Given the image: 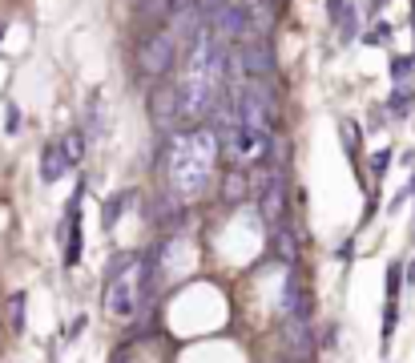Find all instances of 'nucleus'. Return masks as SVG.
Segmentation results:
<instances>
[{"mask_svg": "<svg viewBox=\"0 0 415 363\" xmlns=\"http://www.w3.org/2000/svg\"><path fill=\"white\" fill-rule=\"evenodd\" d=\"M387 105H391V114H395V117H403L407 109H411V89H403V85H400V89L391 93V101H387Z\"/></svg>", "mask_w": 415, "mask_h": 363, "instance_id": "obj_11", "label": "nucleus"}, {"mask_svg": "<svg viewBox=\"0 0 415 363\" xmlns=\"http://www.w3.org/2000/svg\"><path fill=\"white\" fill-rule=\"evenodd\" d=\"M177 61V36L170 25H158L133 45V65H137V77L145 81H165V73L174 69Z\"/></svg>", "mask_w": 415, "mask_h": 363, "instance_id": "obj_2", "label": "nucleus"}, {"mask_svg": "<svg viewBox=\"0 0 415 363\" xmlns=\"http://www.w3.org/2000/svg\"><path fill=\"white\" fill-rule=\"evenodd\" d=\"M81 331H85V315H81V319H73V331H69V339H77Z\"/></svg>", "mask_w": 415, "mask_h": 363, "instance_id": "obj_17", "label": "nucleus"}, {"mask_svg": "<svg viewBox=\"0 0 415 363\" xmlns=\"http://www.w3.org/2000/svg\"><path fill=\"white\" fill-rule=\"evenodd\" d=\"M347 13H351V8H347V0H331V4H327V17L335 20V25L347 17Z\"/></svg>", "mask_w": 415, "mask_h": 363, "instance_id": "obj_16", "label": "nucleus"}, {"mask_svg": "<svg viewBox=\"0 0 415 363\" xmlns=\"http://www.w3.org/2000/svg\"><path fill=\"white\" fill-rule=\"evenodd\" d=\"M214 153H218V137L214 130H186L170 137V158H165V170H170V182L182 194H198L210 178V165H214Z\"/></svg>", "mask_w": 415, "mask_h": 363, "instance_id": "obj_1", "label": "nucleus"}, {"mask_svg": "<svg viewBox=\"0 0 415 363\" xmlns=\"http://www.w3.org/2000/svg\"><path fill=\"white\" fill-rule=\"evenodd\" d=\"M387 165H391V149H379V153L371 158V174H375V178H383Z\"/></svg>", "mask_w": 415, "mask_h": 363, "instance_id": "obj_15", "label": "nucleus"}, {"mask_svg": "<svg viewBox=\"0 0 415 363\" xmlns=\"http://www.w3.org/2000/svg\"><path fill=\"white\" fill-rule=\"evenodd\" d=\"M400 282H403V266L391 263L387 266V299H400Z\"/></svg>", "mask_w": 415, "mask_h": 363, "instance_id": "obj_12", "label": "nucleus"}, {"mask_svg": "<svg viewBox=\"0 0 415 363\" xmlns=\"http://www.w3.org/2000/svg\"><path fill=\"white\" fill-rule=\"evenodd\" d=\"M64 234H69V242H64V266H77L81 263V194L73 198L69 214H64Z\"/></svg>", "mask_w": 415, "mask_h": 363, "instance_id": "obj_6", "label": "nucleus"}, {"mask_svg": "<svg viewBox=\"0 0 415 363\" xmlns=\"http://www.w3.org/2000/svg\"><path fill=\"white\" fill-rule=\"evenodd\" d=\"M379 4H383V0H371V8H379Z\"/></svg>", "mask_w": 415, "mask_h": 363, "instance_id": "obj_19", "label": "nucleus"}, {"mask_svg": "<svg viewBox=\"0 0 415 363\" xmlns=\"http://www.w3.org/2000/svg\"><path fill=\"white\" fill-rule=\"evenodd\" d=\"M407 282H415V263H411V266H407Z\"/></svg>", "mask_w": 415, "mask_h": 363, "instance_id": "obj_18", "label": "nucleus"}, {"mask_svg": "<svg viewBox=\"0 0 415 363\" xmlns=\"http://www.w3.org/2000/svg\"><path fill=\"white\" fill-rule=\"evenodd\" d=\"M149 117H154L158 130H170L182 117V93H177L174 81H154V89H149Z\"/></svg>", "mask_w": 415, "mask_h": 363, "instance_id": "obj_5", "label": "nucleus"}, {"mask_svg": "<svg viewBox=\"0 0 415 363\" xmlns=\"http://www.w3.org/2000/svg\"><path fill=\"white\" fill-rule=\"evenodd\" d=\"M407 73H411V61H407V57H395V61H391V81L403 85L407 81Z\"/></svg>", "mask_w": 415, "mask_h": 363, "instance_id": "obj_14", "label": "nucleus"}, {"mask_svg": "<svg viewBox=\"0 0 415 363\" xmlns=\"http://www.w3.org/2000/svg\"><path fill=\"white\" fill-rule=\"evenodd\" d=\"M105 311L113 319H133V311H137V279H133L129 259H121V263L113 266L109 287H105Z\"/></svg>", "mask_w": 415, "mask_h": 363, "instance_id": "obj_3", "label": "nucleus"}, {"mask_svg": "<svg viewBox=\"0 0 415 363\" xmlns=\"http://www.w3.org/2000/svg\"><path fill=\"white\" fill-rule=\"evenodd\" d=\"M222 194H226V202H242L246 198V174H242V170H230V174H226Z\"/></svg>", "mask_w": 415, "mask_h": 363, "instance_id": "obj_8", "label": "nucleus"}, {"mask_svg": "<svg viewBox=\"0 0 415 363\" xmlns=\"http://www.w3.org/2000/svg\"><path fill=\"white\" fill-rule=\"evenodd\" d=\"M129 194H117V198H109V206H105V226H113L117 218H121V210H125Z\"/></svg>", "mask_w": 415, "mask_h": 363, "instance_id": "obj_13", "label": "nucleus"}, {"mask_svg": "<svg viewBox=\"0 0 415 363\" xmlns=\"http://www.w3.org/2000/svg\"><path fill=\"white\" fill-rule=\"evenodd\" d=\"M85 142H89V137H85L81 130H73V133H64V137H61V149H64V158H69V165H77V162H81V153H85Z\"/></svg>", "mask_w": 415, "mask_h": 363, "instance_id": "obj_9", "label": "nucleus"}, {"mask_svg": "<svg viewBox=\"0 0 415 363\" xmlns=\"http://www.w3.org/2000/svg\"><path fill=\"white\" fill-rule=\"evenodd\" d=\"M64 170H69V158H64V149L61 142H48L45 149H41V182H61L64 178Z\"/></svg>", "mask_w": 415, "mask_h": 363, "instance_id": "obj_7", "label": "nucleus"}, {"mask_svg": "<svg viewBox=\"0 0 415 363\" xmlns=\"http://www.w3.org/2000/svg\"><path fill=\"white\" fill-rule=\"evenodd\" d=\"M8 323H13V331H25V295L8 299Z\"/></svg>", "mask_w": 415, "mask_h": 363, "instance_id": "obj_10", "label": "nucleus"}, {"mask_svg": "<svg viewBox=\"0 0 415 363\" xmlns=\"http://www.w3.org/2000/svg\"><path fill=\"white\" fill-rule=\"evenodd\" d=\"M254 198H258V214L266 218V222H278V218L287 214V178H283V170H262V178H258V190H254Z\"/></svg>", "mask_w": 415, "mask_h": 363, "instance_id": "obj_4", "label": "nucleus"}]
</instances>
